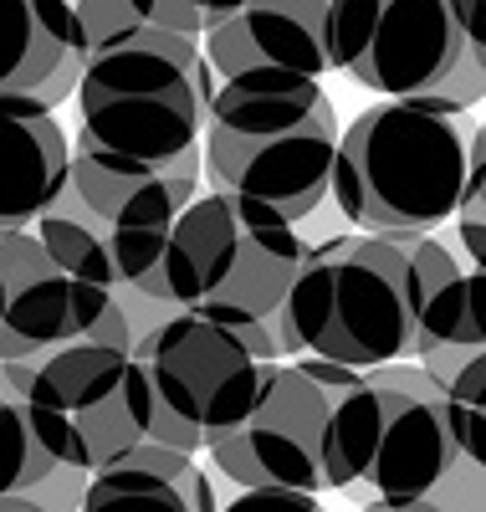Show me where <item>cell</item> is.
<instances>
[{
  "label": "cell",
  "mask_w": 486,
  "mask_h": 512,
  "mask_svg": "<svg viewBox=\"0 0 486 512\" xmlns=\"http://www.w3.org/2000/svg\"><path fill=\"white\" fill-rule=\"evenodd\" d=\"M134 364L149 395V446L180 456L210 451L220 436H231L267 374V364H256L226 328L190 313H169L144 328Z\"/></svg>",
  "instance_id": "cell-9"
},
{
  "label": "cell",
  "mask_w": 486,
  "mask_h": 512,
  "mask_svg": "<svg viewBox=\"0 0 486 512\" xmlns=\"http://www.w3.org/2000/svg\"><path fill=\"white\" fill-rule=\"evenodd\" d=\"M200 195V149L169 164H128L72 144L67 185L31 236L98 292H134Z\"/></svg>",
  "instance_id": "cell-4"
},
{
  "label": "cell",
  "mask_w": 486,
  "mask_h": 512,
  "mask_svg": "<svg viewBox=\"0 0 486 512\" xmlns=\"http://www.w3.org/2000/svg\"><path fill=\"white\" fill-rule=\"evenodd\" d=\"M471 128L425 103L364 108L343 134L328 200L364 236H430L466 195Z\"/></svg>",
  "instance_id": "cell-6"
},
{
  "label": "cell",
  "mask_w": 486,
  "mask_h": 512,
  "mask_svg": "<svg viewBox=\"0 0 486 512\" xmlns=\"http://www.w3.org/2000/svg\"><path fill=\"white\" fill-rule=\"evenodd\" d=\"M379 436L364 466V492L405 512H486L481 410L446 400L420 364L369 369Z\"/></svg>",
  "instance_id": "cell-8"
},
{
  "label": "cell",
  "mask_w": 486,
  "mask_h": 512,
  "mask_svg": "<svg viewBox=\"0 0 486 512\" xmlns=\"http://www.w3.org/2000/svg\"><path fill=\"white\" fill-rule=\"evenodd\" d=\"M333 154L338 108L318 82H215L200 134V180L210 195L302 226L328 205Z\"/></svg>",
  "instance_id": "cell-3"
},
{
  "label": "cell",
  "mask_w": 486,
  "mask_h": 512,
  "mask_svg": "<svg viewBox=\"0 0 486 512\" xmlns=\"http://www.w3.org/2000/svg\"><path fill=\"white\" fill-rule=\"evenodd\" d=\"M108 292L77 282L31 231L0 236V364H41L93 333Z\"/></svg>",
  "instance_id": "cell-13"
},
{
  "label": "cell",
  "mask_w": 486,
  "mask_h": 512,
  "mask_svg": "<svg viewBox=\"0 0 486 512\" xmlns=\"http://www.w3.org/2000/svg\"><path fill=\"white\" fill-rule=\"evenodd\" d=\"M210 93L215 77L195 36H123L87 52L72 144L128 164H169L200 149Z\"/></svg>",
  "instance_id": "cell-7"
},
{
  "label": "cell",
  "mask_w": 486,
  "mask_h": 512,
  "mask_svg": "<svg viewBox=\"0 0 486 512\" xmlns=\"http://www.w3.org/2000/svg\"><path fill=\"white\" fill-rule=\"evenodd\" d=\"M307 231L226 195H195L134 297L215 328H272L307 256Z\"/></svg>",
  "instance_id": "cell-5"
},
{
  "label": "cell",
  "mask_w": 486,
  "mask_h": 512,
  "mask_svg": "<svg viewBox=\"0 0 486 512\" xmlns=\"http://www.w3.org/2000/svg\"><path fill=\"white\" fill-rule=\"evenodd\" d=\"M379 436L369 374L323 359L267 364L256 405L205 456L241 492H353Z\"/></svg>",
  "instance_id": "cell-2"
},
{
  "label": "cell",
  "mask_w": 486,
  "mask_h": 512,
  "mask_svg": "<svg viewBox=\"0 0 486 512\" xmlns=\"http://www.w3.org/2000/svg\"><path fill=\"white\" fill-rule=\"evenodd\" d=\"M215 512H328V507L318 497H302V492H236Z\"/></svg>",
  "instance_id": "cell-19"
},
{
  "label": "cell",
  "mask_w": 486,
  "mask_h": 512,
  "mask_svg": "<svg viewBox=\"0 0 486 512\" xmlns=\"http://www.w3.org/2000/svg\"><path fill=\"white\" fill-rule=\"evenodd\" d=\"M481 272L435 236L313 241L287 287L282 328L297 354L353 374L420 364L440 349H481Z\"/></svg>",
  "instance_id": "cell-1"
},
{
  "label": "cell",
  "mask_w": 486,
  "mask_h": 512,
  "mask_svg": "<svg viewBox=\"0 0 486 512\" xmlns=\"http://www.w3.org/2000/svg\"><path fill=\"white\" fill-rule=\"evenodd\" d=\"M72 139L57 113L31 103H0V236L31 231L67 185Z\"/></svg>",
  "instance_id": "cell-16"
},
{
  "label": "cell",
  "mask_w": 486,
  "mask_h": 512,
  "mask_svg": "<svg viewBox=\"0 0 486 512\" xmlns=\"http://www.w3.org/2000/svg\"><path fill=\"white\" fill-rule=\"evenodd\" d=\"M93 472L77 461L57 395L36 364H0V502L77 512Z\"/></svg>",
  "instance_id": "cell-11"
},
{
  "label": "cell",
  "mask_w": 486,
  "mask_h": 512,
  "mask_svg": "<svg viewBox=\"0 0 486 512\" xmlns=\"http://www.w3.org/2000/svg\"><path fill=\"white\" fill-rule=\"evenodd\" d=\"M0 512H31V507H21V502H0Z\"/></svg>",
  "instance_id": "cell-21"
},
{
  "label": "cell",
  "mask_w": 486,
  "mask_h": 512,
  "mask_svg": "<svg viewBox=\"0 0 486 512\" xmlns=\"http://www.w3.org/2000/svg\"><path fill=\"white\" fill-rule=\"evenodd\" d=\"M200 57L220 82H318L328 62V0H246L200 31Z\"/></svg>",
  "instance_id": "cell-14"
},
{
  "label": "cell",
  "mask_w": 486,
  "mask_h": 512,
  "mask_svg": "<svg viewBox=\"0 0 486 512\" xmlns=\"http://www.w3.org/2000/svg\"><path fill=\"white\" fill-rule=\"evenodd\" d=\"M36 369L52 384L72 451L87 472H103L134 446H149V395L134 354L103 344H67Z\"/></svg>",
  "instance_id": "cell-12"
},
{
  "label": "cell",
  "mask_w": 486,
  "mask_h": 512,
  "mask_svg": "<svg viewBox=\"0 0 486 512\" xmlns=\"http://www.w3.org/2000/svg\"><path fill=\"white\" fill-rule=\"evenodd\" d=\"M77 512H215V487L195 456L134 446L93 472Z\"/></svg>",
  "instance_id": "cell-17"
},
{
  "label": "cell",
  "mask_w": 486,
  "mask_h": 512,
  "mask_svg": "<svg viewBox=\"0 0 486 512\" xmlns=\"http://www.w3.org/2000/svg\"><path fill=\"white\" fill-rule=\"evenodd\" d=\"M481 0H328V62L389 103L430 98L476 41Z\"/></svg>",
  "instance_id": "cell-10"
},
{
  "label": "cell",
  "mask_w": 486,
  "mask_h": 512,
  "mask_svg": "<svg viewBox=\"0 0 486 512\" xmlns=\"http://www.w3.org/2000/svg\"><path fill=\"white\" fill-rule=\"evenodd\" d=\"M185 6L205 21V26H215V21H226L231 11H241L246 6V0H185Z\"/></svg>",
  "instance_id": "cell-20"
},
{
  "label": "cell",
  "mask_w": 486,
  "mask_h": 512,
  "mask_svg": "<svg viewBox=\"0 0 486 512\" xmlns=\"http://www.w3.org/2000/svg\"><path fill=\"white\" fill-rule=\"evenodd\" d=\"M87 41L72 0H0V103L57 113L82 82Z\"/></svg>",
  "instance_id": "cell-15"
},
{
  "label": "cell",
  "mask_w": 486,
  "mask_h": 512,
  "mask_svg": "<svg viewBox=\"0 0 486 512\" xmlns=\"http://www.w3.org/2000/svg\"><path fill=\"white\" fill-rule=\"evenodd\" d=\"M364 512H405V507H379V502H369Z\"/></svg>",
  "instance_id": "cell-22"
},
{
  "label": "cell",
  "mask_w": 486,
  "mask_h": 512,
  "mask_svg": "<svg viewBox=\"0 0 486 512\" xmlns=\"http://www.w3.org/2000/svg\"><path fill=\"white\" fill-rule=\"evenodd\" d=\"M77 31L87 41V52L113 47L123 36H195L205 21L185 6V0H72Z\"/></svg>",
  "instance_id": "cell-18"
}]
</instances>
